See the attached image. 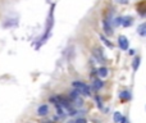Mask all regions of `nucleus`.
Wrapping results in <instances>:
<instances>
[{"label":"nucleus","mask_w":146,"mask_h":123,"mask_svg":"<svg viewBox=\"0 0 146 123\" xmlns=\"http://www.w3.org/2000/svg\"><path fill=\"white\" fill-rule=\"evenodd\" d=\"M72 85H73V87H74L76 90H78V92H80L81 95H83V96H90L91 95L90 86L86 85V83L82 82V81H74Z\"/></svg>","instance_id":"f257e3e1"},{"label":"nucleus","mask_w":146,"mask_h":123,"mask_svg":"<svg viewBox=\"0 0 146 123\" xmlns=\"http://www.w3.org/2000/svg\"><path fill=\"white\" fill-rule=\"evenodd\" d=\"M118 46L122 49L123 51H127L129 49V41H128V39L126 37V36H123V35H119L118 36Z\"/></svg>","instance_id":"f03ea898"},{"label":"nucleus","mask_w":146,"mask_h":123,"mask_svg":"<svg viewBox=\"0 0 146 123\" xmlns=\"http://www.w3.org/2000/svg\"><path fill=\"white\" fill-rule=\"evenodd\" d=\"M133 25V18L131 15H127V17H122V26L123 27H131Z\"/></svg>","instance_id":"7ed1b4c3"},{"label":"nucleus","mask_w":146,"mask_h":123,"mask_svg":"<svg viewBox=\"0 0 146 123\" xmlns=\"http://www.w3.org/2000/svg\"><path fill=\"white\" fill-rule=\"evenodd\" d=\"M49 113V106L48 105H40L37 109V114L38 116H46Z\"/></svg>","instance_id":"20e7f679"},{"label":"nucleus","mask_w":146,"mask_h":123,"mask_svg":"<svg viewBox=\"0 0 146 123\" xmlns=\"http://www.w3.org/2000/svg\"><path fill=\"white\" fill-rule=\"evenodd\" d=\"M104 31H105L106 35H111V33H113L111 27H110V21H109V19L104 21Z\"/></svg>","instance_id":"39448f33"},{"label":"nucleus","mask_w":146,"mask_h":123,"mask_svg":"<svg viewBox=\"0 0 146 123\" xmlns=\"http://www.w3.org/2000/svg\"><path fill=\"white\" fill-rule=\"evenodd\" d=\"M98 74H99V77H101V78H105L106 76H108V68L106 67H100L98 70Z\"/></svg>","instance_id":"423d86ee"},{"label":"nucleus","mask_w":146,"mask_h":123,"mask_svg":"<svg viewBox=\"0 0 146 123\" xmlns=\"http://www.w3.org/2000/svg\"><path fill=\"white\" fill-rule=\"evenodd\" d=\"M92 85H94V90L98 91V90H100V88L104 86V82H103L101 80H94V83H92Z\"/></svg>","instance_id":"0eeeda50"},{"label":"nucleus","mask_w":146,"mask_h":123,"mask_svg":"<svg viewBox=\"0 0 146 123\" xmlns=\"http://www.w3.org/2000/svg\"><path fill=\"white\" fill-rule=\"evenodd\" d=\"M140 63H141V58H140V57H136V58L133 59V63H132V68H133L135 72H136V70L139 69Z\"/></svg>","instance_id":"6e6552de"},{"label":"nucleus","mask_w":146,"mask_h":123,"mask_svg":"<svg viewBox=\"0 0 146 123\" xmlns=\"http://www.w3.org/2000/svg\"><path fill=\"white\" fill-rule=\"evenodd\" d=\"M119 98H121L122 100H129V99H131V92H129L128 90H127V91H122L121 95H119Z\"/></svg>","instance_id":"1a4fd4ad"},{"label":"nucleus","mask_w":146,"mask_h":123,"mask_svg":"<svg viewBox=\"0 0 146 123\" xmlns=\"http://www.w3.org/2000/svg\"><path fill=\"white\" fill-rule=\"evenodd\" d=\"M100 39H101V41H103V43H104V45H106V46H108V48H109V49H113V44H111V43H110V41H109V40H108V39H106V37H105V36L100 35Z\"/></svg>","instance_id":"9d476101"},{"label":"nucleus","mask_w":146,"mask_h":123,"mask_svg":"<svg viewBox=\"0 0 146 123\" xmlns=\"http://www.w3.org/2000/svg\"><path fill=\"white\" fill-rule=\"evenodd\" d=\"M113 119H114V122L115 123H121V121L123 119V117H122V114L119 113V112H115L114 116H113Z\"/></svg>","instance_id":"9b49d317"},{"label":"nucleus","mask_w":146,"mask_h":123,"mask_svg":"<svg viewBox=\"0 0 146 123\" xmlns=\"http://www.w3.org/2000/svg\"><path fill=\"white\" fill-rule=\"evenodd\" d=\"M137 31H139V33L141 36H145L146 35V22L142 23V25L139 27V30H137Z\"/></svg>","instance_id":"f8f14e48"},{"label":"nucleus","mask_w":146,"mask_h":123,"mask_svg":"<svg viewBox=\"0 0 146 123\" xmlns=\"http://www.w3.org/2000/svg\"><path fill=\"white\" fill-rule=\"evenodd\" d=\"M113 25L114 26H122V17H117V18H114V21H113Z\"/></svg>","instance_id":"ddd939ff"},{"label":"nucleus","mask_w":146,"mask_h":123,"mask_svg":"<svg viewBox=\"0 0 146 123\" xmlns=\"http://www.w3.org/2000/svg\"><path fill=\"white\" fill-rule=\"evenodd\" d=\"M118 4H122V5H124V4H127L128 3V0H115Z\"/></svg>","instance_id":"4468645a"},{"label":"nucleus","mask_w":146,"mask_h":123,"mask_svg":"<svg viewBox=\"0 0 146 123\" xmlns=\"http://www.w3.org/2000/svg\"><path fill=\"white\" fill-rule=\"evenodd\" d=\"M74 123H86V121L83 118H80V119H76Z\"/></svg>","instance_id":"2eb2a0df"},{"label":"nucleus","mask_w":146,"mask_h":123,"mask_svg":"<svg viewBox=\"0 0 146 123\" xmlns=\"http://www.w3.org/2000/svg\"><path fill=\"white\" fill-rule=\"evenodd\" d=\"M129 54H131V55H135V50H133V49H131V50H129Z\"/></svg>","instance_id":"dca6fc26"},{"label":"nucleus","mask_w":146,"mask_h":123,"mask_svg":"<svg viewBox=\"0 0 146 123\" xmlns=\"http://www.w3.org/2000/svg\"><path fill=\"white\" fill-rule=\"evenodd\" d=\"M145 36H146V35H145Z\"/></svg>","instance_id":"f3484780"}]
</instances>
